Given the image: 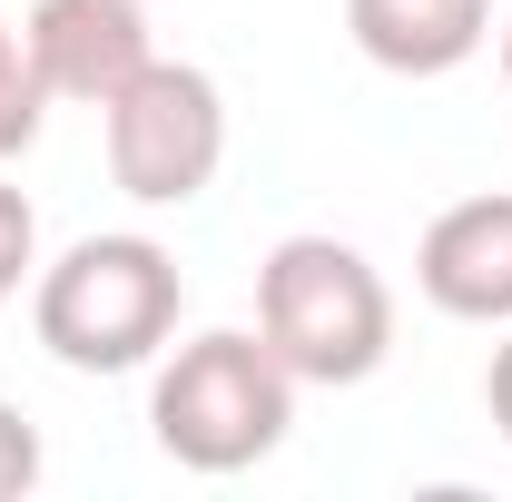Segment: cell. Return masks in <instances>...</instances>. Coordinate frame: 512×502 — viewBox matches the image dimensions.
I'll return each mask as SVG.
<instances>
[{
  "label": "cell",
  "instance_id": "obj_1",
  "mask_svg": "<svg viewBox=\"0 0 512 502\" xmlns=\"http://www.w3.org/2000/svg\"><path fill=\"white\" fill-rule=\"evenodd\" d=\"M296 394L306 384L276 365V345L247 335V325H207L188 345L158 355V384H148V434L168 463L188 473H247L266 463L286 424H296Z\"/></svg>",
  "mask_w": 512,
  "mask_h": 502
},
{
  "label": "cell",
  "instance_id": "obj_2",
  "mask_svg": "<svg viewBox=\"0 0 512 502\" xmlns=\"http://www.w3.org/2000/svg\"><path fill=\"white\" fill-rule=\"evenodd\" d=\"M178 306H188V286H178V256L158 237H79L30 286V325H40V345L69 375H138V365H158L168 335H178Z\"/></svg>",
  "mask_w": 512,
  "mask_h": 502
},
{
  "label": "cell",
  "instance_id": "obj_3",
  "mask_svg": "<svg viewBox=\"0 0 512 502\" xmlns=\"http://www.w3.org/2000/svg\"><path fill=\"white\" fill-rule=\"evenodd\" d=\"M256 335L296 384H365L394 355V286L345 237H276L256 266Z\"/></svg>",
  "mask_w": 512,
  "mask_h": 502
},
{
  "label": "cell",
  "instance_id": "obj_4",
  "mask_svg": "<svg viewBox=\"0 0 512 502\" xmlns=\"http://www.w3.org/2000/svg\"><path fill=\"white\" fill-rule=\"evenodd\" d=\"M99 138H109L119 197H138V207H188L227 168V89L197 60H148L99 109Z\"/></svg>",
  "mask_w": 512,
  "mask_h": 502
},
{
  "label": "cell",
  "instance_id": "obj_5",
  "mask_svg": "<svg viewBox=\"0 0 512 502\" xmlns=\"http://www.w3.org/2000/svg\"><path fill=\"white\" fill-rule=\"evenodd\" d=\"M20 50L40 69V89L79 99V109H109L128 79L158 60L148 50V0H30Z\"/></svg>",
  "mask_w": 512,
  "mask_h": 502
},
{
  "label": "cell",
  "instance_id": "obj_6",
  "mask_svg": "<svg viewBox=\"0 0 512 502\" xmlns=\"http://www.w3.org/2000/svg\"><path fill=\"white\" fill-rule=\"evenodd\" d=\"M414 286L453 325H512V188L453 197L414 247Z\"/></svg>",
  "mask_w": 512,
  "mask_h": 502
},
{
  "label": "cell",
  "instance_id": "obj_7",
  "mask_svg": "<svg viewBox=\"0 0 512 502\" xmlns=\"http://www.w3.org/2000/svg\"><path fill=\"white\" fill-rule=\"evenodd\" d=\"M345 30L394 79H444L493 40V0H345Z\"/></svg>",
  "mask_w": 512,
  "mask_h": 502
},
{
  "label": "cell",
  "instance_id": "obj_8",
  "mask_svg": "<svg viewBox=\"0 0 512 502\" xmlns=\"http://www.w3.org/2000/svg\"><path fill=\"white\" fill-rule=\"evenodd\" d=\"M40 109H50V89H40V69L20 50V30L0 20V158H20L40 138Z\"/></svg>",
  "mask_w": 512,
  "mask_h": 502
},
{
  "label": "cell",
  "instance_id": "obj_9",
  "mask_svg": "<svg viewBox=\"0 0 512 502\" xmlns=\"http://www.w3.org/2000/svg\"><path fill=\"white\" fill-rule=\"evenodd\" d=\"M20 276H40V217H30V197L0 178V306L20 296Z\"/></svg>",
  "mask_w": 512,
  "mask_h": 502
},
{
  "label": "cell",
  "instance_id": "obj_10",
  "mask_svg": "<svg viewBox=\"0 0 512 502\" xmlns=\"http://www.w3.org/2000/svg\"><path fill=\"white\" fill-rule=\"evenodd\" d=\"M30 483H40V424L20 404H0V502H20Z\"/></svg>",
  "mask_w": 512,
  "mask_h": 502
},
{
  "label": "cell",
  "instance_id": "obj_11",
  "mask_svg": "<svg viewBox=\"0 0 512 502\" xmlns=\"http://www.w3.org/2000/svg\"><path fill=\"white\" fill-rule=\"evenodd\" d=\"M483 404H493V424H503V443H512V335L493 345V365H483Z\"/></svg>",
  "mask_w": 512,
  "mask_h": 502
},
{
  "label": "cell",
  "instance_id": "obj_12",
  "mask_svg": "<svg viewBox=\"0 0 512 502\" xmlns=\"http://www.w3.org/2000/svg\"><path fill=\"white\" fill-rule=\"evenodd\" d=\"M503 79H512V30H503Z\"/></svg>",
  "mask_w": 512,
  "mask_h": 502
}]
</instances>
